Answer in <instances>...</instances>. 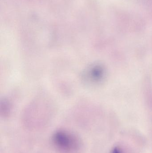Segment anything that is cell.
<instances>
[{"instance_id":"cell-1","label":"cell","mask_w":152,"mask_h":153,"mask_svg":"<svg viewBox=\"0 0 152 153\" xmlns=\"http://www.w3.org/2000/svg\"><path fill=\"white\" fill-rule=\"evenodd\" d=\"M53 141L58 148L64 152H71L77 148L76 139L64 131H59L55 133L53 136Z\"/></svg>"},{"instance_id":"cell-2","label":"cell","mask_w":152,"mask_h":153,"mask_svg":"<svg viewBox=\"0 0 152 153\" xmlns=\"http://www.w3.org/2000/svg\"><path fill=\"white\" fill-rule=\"evenodd\" d=\"M103 68L100 65H96L92 69L91 71V76L92 79L94 80H100L103 76Z\"/></svg>"},{"instance_id":"cell-3","label":"cell","mask_w":152,"mask_h":153,"mask_svg":"<svg viewBox=\"0 0 152 153\" xmlns=\"http://www.w3.org/2000/svg\"><path fill=\"white\" fill-rule=\"evenodd\" d=\"M112 153H121V151L117 147H116V148H114L113 150V151H112Z\"/></svg>"}]
</instances>
